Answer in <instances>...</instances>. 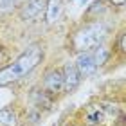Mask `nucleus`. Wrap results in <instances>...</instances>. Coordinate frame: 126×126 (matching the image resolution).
Segmentation results:
<instances>
[{
    "instance_id": "1",
    "label": "nucleus",
    "mask_w": 126,
    "mask_h": 126,
    "mask_svg": "<svg viewBox=\"0 0 126 126\" xmlns=\"http://www.w3.org/2000/svg\"><path fill=\"white\" fill-rule=\"evenodd\" d=\"M43 60V49L40 45H32L27 50H24L13 63L0 68V87L9 83H15L24 76L31 74Z\"/></svg>"
},
{
    "instance_id": "2",
    "label": "nucleus",
    "mask_w": 126,
    "mask_h": 126,
    "mask_svg": "<svg viewBox=\"0 0 126 126\" xmlns=\"http://www.w3.org/2000/svg\"><path fill=\"white\" fill-rule=\"evenodd\" d=\"M108 34V29L103 22H92V24L83 25L72 38V45L78 52H85V50H92L95 47L103 45Z\"/></svg>"
},
{
    "instance_id": "3",
    "label": "nucleus",
    "mask_w": 126,
    "mask_h": 126,
    "mask_svg": "<svg viewBox=\"0 0 126 126\" xmlns=\"http://www.w3.org/2000/svg\"><path fill=\"white\" fill-rule=\"evenodd\" d=\"M45 13V0H27L20 9V16L25 22H34Z\"/></svg>"
},
{
    "instance_id": "4",
    "label": "nucleus",
    "mask_w": 126,
    "mask_h": 126,
    "mask_svg": "<svg viewBox=\"0 0 126 126\" xmlns=\"http://www.w3.org/2000/svg\"><path fill=\"white\" fill-rule=\"evenodd\" d=\"M63 90V72L54 68V70L47 72L43 79V92L47 94H60Z\"/></svg>"
},
{
    "instance_id": "5",
    "label": "nucleus",
    "mask_w": 126,
    "mask_h": 126,
    "mask_svg": "<svg viewBox=\"0 0 126 126\" xmlns=\"http://www.w3.org/2000/svg\"><path fill=\"white\" fill-rule=\"evenodd\" d=\"M76 68L79 70L81 76H90L97 70V65H95V60H94V54L92 50H85V52H79L78 60H76Z\"/></svg>"
},
{
    "instance_id": "6",
    "label": "nucleus",
    "mask_w": 126,
    "mask_h": 126,
    "mask_svg": "<svg viewBox=\"0 0 126 126\" xmlns=\"http://www.w3.org/2000/svg\"><path fill=\"white\" fill-rule=\"evenodd\" d=\"M61 72H63V90L70 92V90H74L79 85V81H81V74H79V70L76 68L74 63H67Z\"/></svg>"
},
{
    "instance_id": "7",
    "label": "nucleus",
    "mask_w": 126,
    "mask_h": 126,
    "mask_svg": "<svg viewBox=\"0 0 126 126\" xmlns=\"http://www.w3.org/2000/svg\"><path fill=\"white\" fill-rule=\"evenodd\" d=\"M63 9V2L61 0H45V18L49 24H54L60 18Z\"/></svg>"
},
{
    "instance_id": "8",
    "label": "nucleus",
    "mask_w": 126,
    "mask_h": 126,
    "mask_svg": "<svg viewBox=\"0 0 126 126\" xmlns=\"http://www.w3.org/2000/svg\"><path fill=\"white\" fill-rule=\"evenodd\" d=\"M0 124L2 126H18V117L11 108H2L0 110Z\"/></svg>"
},
{
    "instance_id": "9",
    "label": "nucleus",
    "mask_w": 126,
    "mask_h": 126,
    "mask_svg": "<svg viewBox=\"0 0 126 126\" xmlns=\"http://www.w3.org/2000/svg\"><path fill=\"white\" fill-rule=\"evenodd\" d=\"M92 54H94V60H95L97 67H101L103 63L108 60V56H110V52H108V49L105 47V45H99V47L92 49Z\"/></svg>"
},
{
    "instance_id": "10",
    "label": "nucleus",
    "mask_w": 126,
    "mask_h": 126,
    "mask_svg": "<svg viewBox=\"0 0 126 126\" xmlns=\"http://www.w3.org/2000/svg\"><path fill=\"white\" fill-rule=\"evenodd\" d=\"M16 2H18V0H0V7H11V5H13V4H16Z\"/></svg>"
},
{
    "instance_id": "11",
    "label": "nucleus",
    "mask_w": 126,
    "mask_h": 126,
    "mask_svg": "<svg viewBox=\"0 0 126 126\" xmlns=\"http://www.w3.org/2000/svg\"><path fill=\"white\" fill-rule=\"evenodd\" d=\"M110 2H112V4H115V5H123L126 0H110Z\"/></svg>"
}]
</instances>
